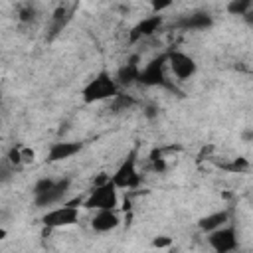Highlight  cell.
Wrapping results in <instances>:
<instances>
[{
  "label": "cell",
  "instance_id": "cell-1",
  "mask_svg": "<svg viewBox=\"0 0 253 253\" xmlns=\"http://www.w3.org/2000/svg\"><path fill=\"white\" fill-rule=\"evenodd\" d=\"M121 93V85L117 83L115 75H111L109 71H99L93 79L87 81V85L81 89V97L83 103L93 105V103H101V101H111L115 95Z\"/></svg>",
  "mask_w": 253,
  "mask_h": 253
},
{
  "label": "cell",
  "instance_id": "cell-2",
  "mask_svg": "<svg viewBox=\"0 0 253 253\" xmlns=\"http://www.w3.org/2000/svg\"><path fill=\"white\" fill-rule=\"evenodd\" d=\"M117 186L113 184L111 178H107L105 182L93 184V188L89 190V196L83 202L85 210H111L117 208L119 204V194H117Z\"/></svg>",
  "mask_w": 253,
  "mask_h": 253
},
{
  "label": "cell",
  "instance_id": "cell-3",
  "mask_svg": "<svg viewBox=\"0 0 253 253\" xmlns=\"http://www.w3.org/2000/svg\"><path fill=\"white\" fill-rule=\"evenodd\" d=\"M166 65H168V55L160 53L158 57L150 59L142 69H140V77L138 83L146 85V87H162V89H170L174 91V83L170 79H166Z\"/></svg>",
  "mask_w": 253,
  "mask_h": 253
},
{
  "label": "cell",
  "instance_id": "cell-4",
  "mask_svg": "<svg viewBox=\"0 0 253 253\" xmlns=\"http://www.w3.org/2000/svg\"><path fill=\"white\" fill-rule=\"evenodd\" d=\"M111 180L119 190H132L140 184V174H138V166H136V150L134 148L123 158V162L119 164V168L115 170Z\"/></svg>",
  "mask_w": 253,
  "mask_h": 253
},
{
  "label": "cell",
  "instance_id": "cell-5",
  "mask_svg": "<svg viewBox=\"0 0 253 253\" xmlns=\"http://www.w3.org/2000/svg\"><path fill=\"white\" fill-rule=\"evenodd\" d=\"M77 221H79V206H75V204H63V206L51 208L42 215V223L47 229L69 227Z\"/></svg>",
  "mask_w": 253,
  "mask_h": 253
},
{
  "label": "cell",
  "instance_id": "cell-6",
  "mask_svg": "<svg viewBox=\"0 0 253 253\" xmlns=\"http://www.w3.org/2000/svg\"><path fill=\"white\" fill-rule=\"evenodd\" d=\"M166 55H168V67H170V71L176 79L186 81V79L196 75L198 65H196L192 55H188L186 51H180V49H172Z\"/></svg>",
  "mask_w": 253,
  "mask_h": 253
},
{
  "label": "cell",
  "instance_id": "cell-7",
  "mask_svg": "<svg viewBox=\"0 0 253 253\" xmlns=\"http://www.w3.org/2000/svg\"><path fill=\"white\" fill-rule=\"evenodd\" d=\"M208 243L217 253L235 251L237 249V233H235V227L231 223H225V225L210 231L208 233Z\"/></svg>",
  "mask_w": 253,
  "mask_h": 253
},
{
  "label": "cell",
  "instance_id": "cell-8",
  "mask_svg": "<svg viewBox=\"0 0 253 253\" xmlns=\"http://www.w3.org/2000/svg\"><path fill=\"white\" fill-rule=\"evenodd\" d=\"M69 186H71V180H69V178H59V180H53V184H51V186H49L45 192H42V194L34 196L36 206H38V208H49V206L59 204V202H61V200L67 196Z\"/></svg>",
  "mask_w": 253,
  "mask_h": 253
},
{
  "label": "cell",
  "instance_id": "cell-9",
  "mask_svg": "<svg viewBox=\"0 0 253 253\" xmlns=\"http://www.w3.org/2000/svg\"><path fill=\"white\" fill-rule=\"evenodd\" d=\"M83 148V142L79 140H59V142H53L45 154V160L47 162H63V160H69L73 158L75 154H79Z\"/></svg>",
  "mask_w": 253,
  "mask_h": 253
},
{
  "label": "cell",
  "instance_id": "cell-10",
  "mask_svg": "<svg viewBox=\"0 0 253 253\" xmlns=\"http://www.w3.org/2000/svg\"><path fill=\"white\" fill-rule=\"evenodd\" d=\"M160 26H162V16H160V14L146 16V18H142L136 26L130 28V32H128V42H130V43H136V42H140V40H144V38H150L152 34L158 32Z\"/></svg>",
  "mask_w": 253,
  "mask_h": 253
},
{
  "label": "cell",
  "instance_id": "cell-11",
  "mask_svg": "<svg viewBox=\"0 0 253 253\" xmlns=\"http://www.w3.org/2000/svg\"><path fill=\"white\" fill-rule=\"evenodd\" d=\"M140 59L138 55H132L130 59H126L115 73V79L121 87H130L134 83H138V77H140Z\"/></svg>",
  "mask_w": 253,
  "mask_h": 253
},
{
  "label": "cell",
  "instance_id": "cell-12",
  "mask_svg": "<svg viewBox=\"0 0 253 253\" xmlns=\"http://www.w3.org/2000/svg\"><path fill=\"white\" fill-rule=\"evenodd\" d=\"M119 223H121V219H119V213H117L115 208H111V210H95V215L91 217V227L97 233L113 231V229L119 227Z\"/></svg>",
  "mask_w": 253,
  "mask_h": 253
},
{
  "label": "cell",
  "instance_id": "cell-13",
  "mask_svg": "<svg viewBox=\"0 0 253 253\" xmlns=\"http://www.w3.org/2000/svg\"><path fill=\"white\" fill-rule=\"evenodd\" d=\"M180 28L184 30H208L213 26V18L210 12H204V10H198V12H192L188 16H184L180 22H178Z\"/></svg>",
  "mask_w": 253,
  "mask_h": 253
},
{
  "label": "cell",
  "instance_id": "cell-14",
  "mask_svg": "<svg viewBox=\"0 0 253 253\" xmlns=\"http://www.w3.org/2000/svg\"><path fill=\"white\" fill-rule=\"evenodd\" d=\"M229 223V211L227 210H217V211H211L208 215H204L200 221H198V227L204 231V233H210L221 225Z\"/></svg>",
  "mask_w": 253,
  "mask_h": 253
},
{
  "label": "cell",
  "instance_id": "cell-15",
  "mask_svg": "<svg viewBox=\"0 0 253 253\" xmlns=\"http://www.w3.org/2000/svg\"><path fill=\"white\" fill-rule=\"evenodd\" d=\"M67 20H69V12H67V8H65V6H57V8L53 10V14H51V20H49L51 34H53V36L59 34V32L63 30V26L67 24Z\"/></svg>",
  "mask_w": 253,
  "mask_h": 253
},
{
  "label": "cell",
  "instance_id": "cell-16",
  "mask_svg": "<svg viewBox=\"0 0 253 253\" xmlns=\"http://www.w3.org/2000/svg\"><path fill=\"white\" fill-rule=\"evenodd\" d=\"M251 8H253V0H229L227 6H225L227 14H231V16H241V18H243Z\"/></svg>",
  "mask_w": 253,
  "mask_h": 253
},
{
  "label": "cell",
  "instance_id": "cell-17",
  "mask_svg": "<svg viewBox=\"0 0 253 253\" xmlns=\"http://www.w3.org/2000/svg\"><path fill=\"white\" fill-rule=\"evenodd\" d=\"M132 105H134V99H132L130 95H125V93H119V95H115V97L111 99V109H113V113L126 111V109H130Z\"/></svg>",
  "mask_w": 253,
  "mask_h": 253
},
{
  "label": "cell",
  "instance_id": "cell-18",
  "mask_svg": "<svg viewBox=\"0 0 253 253\" xmlns=\"http://www.w3.org/2000/svg\"><path fill=\"white\" fill-rule=\"evenodd\" d=\"M221 168L227 170V172H231V174H241V172H245V170L249 168V162H247V158L237 156V158H233L231 162L221 164Z\"/></svg>",
  "mask_w": 253,
  "mask_h": 253
},
{
  "label": "cell",
  "instance_id": "cell-19",
  "mask_svg": "<svg viewBox=\"0 0 253 253\" xmlns=\"http://www.w3.org/2000/svg\"><path fill=\"white\" fill-rule=\"evenodd\" d=\"M34 18H36V8H34L32 4L20 6V10H18V20H20L22 24H30Z\"/></svg>",
  "mask_w": 253,
  "mask_h": 253
},
{
  "label": "cell",
  "instance_id": "cell-20",
  "mask_svg": "<svg viewBox=\"0 0 253 253\" xmlns=\"http://www.w3.org/2000/svg\"><path fill=\"white\" fill-rule=\"evenodd\" d=\"M6 158H8V162L16 168V166H22L24 162H22V146L20 144H16V146H12L10 150H8V154H6Z\"/></svg>",
  "mask_w": 253,
  "mask_h": 253
},
{
  "label": "cell",
  "instance_id": "cell-21",
  "mask_svg": "<svg viewBox=\"0 0 253 253\" xmlns=\"http://www.w3.org/2000/svg\"><path fill=\"white\" fill-rule=\"evenodd\" d=\"M174 0H150V6L154 10V14H162L164 10H168L172 6Z\"/></svg>",
  "mask_w": 253,
  "mask_h": 253
},
{
  "label": "cell",
  "instance_id": "cell-22",
  "mask_svg": "<svg viewBox=\"0 0 253 253\" xmlns=\"http://www.w3.org/2000/svg\"><path fill=\"white\" fill-rule=\"evenodd\" d=\"M36 160V152L30 146H22V162L24 164H32Z\"/></svg>",
  "mask_w": 253,
  "mask_h": 253
},
{
  "label": "cell",
  "instance_id": "cell-23",
  "mask_svg": "<svg viewBox=\"0 0 253 253\" xmlns=\"http://www.w3.org/2000/svg\"><path fill=\"white\" fill-rule=\"evenodd\" d=\"M170 245H172V239L166 237V235H160V237H156V239L152 241V247H158V249H162V247H170Z\"/></svg>",
  "mask_w": 253,
  "mask_h": 253
},
{
  "label": "cell",
  "instance_id": "cell-24",
  "mask_svg": "<svg viewBox=\"0 0 253 253\" xmlns=\"http://www.w3.org/2000/svg\"><path fill=\"white\" fill-rule=\"evenodd\" d=\"M243 20H245V22H247L249 26H253V8H251V10H249V12H247V14L243 16Z\"/></svg>",
  "mask_w": 253,
  "mask_h": 253
},
{
  "label": "cell",
  "instance_id": "cell-25",
  "mask_svg": "<svg viewBox=\"0 0 253 253\" xmlns=\"http://www.w3.org/2000/svg\"><path fill=\"white\" fill-rule=\"evenodd\" d=\"M156 115V109L154 107H146V117H154Z\"/></svg>",
  "mask_w": 253,
  "mask_h": 253
}]
</instances>
